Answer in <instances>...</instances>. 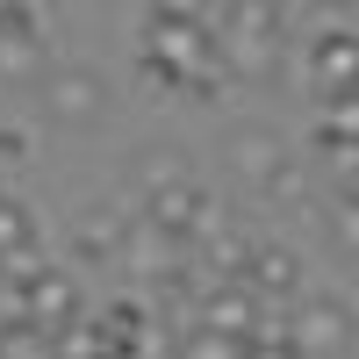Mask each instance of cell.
<instances>
[{
  "label": "cell",
  "instance_id": "1",
  "mask_svg": "<svg viewBox=\"0 0 359 359\" xmlns=\"http://www.w3.org/2000/svg\"><path fill=\"white\" fill-rule=\"evenodd\" d=\"M287 43V8L280 0H223L216 8V57L230 79H273Z\"/></svg>",
  "mask_w": 359,
  "mask_h": 359
},
{
  "label": "cell",
  "instance_id": "2",
  "mask_svg": "<svg viewBox=\"0 0 359 359\" xmlns=\"http://www.w3.org/2000/svg\"><path fill=\"white\" fill-rule=\"evenodd\" d=\"M144 57H158L165 72H180V94H194V101H208L223 86V57H216V29L208 22L151 8V22H144Z\"/></svg>",
  "mask_w": 359,
  "mask_h": 359
},
{
  "label": "cell",
  "instance_id": "3",
  "mask_svg": "<svg viewBox=\"0 0 359 359\" xmlns=\"http://www.w3.org/2000/svg\"><path fill=\"white\" fill-rule=\"evenodd\" d=\"M352 331H359V316H352L345 294H302L294 316H287V338L302 345L309 359H338L352 345Z\"/></svg>",
  "mask_w": 359,
  "mask_h": 359
},
{
  "label": "cell",
  "instance_id": "4",
  "mask_svg": "<svg viewBox=\"0 0 359 359\" xmlns=\"http://www.w3.org/2000/svg\"><path fill=\"white\" fill-rule=\"evenodd\" d=\"M43 101H50V115L65 130H94L108 115V101H115V86L94 65H57V72H43Z\"/></svg>",
  "mask_w": 359,
  "mask_h": 359
},
{
  "label": "cell",
  "instance_id": "5",
  "mask_svg": "<svg viewBox=\"0 0 359 359\" xmlns=\"http://www.w3.org/2000/svg\"><path fill=\"white\" fill-rule=\"evenodd\" d=\"M266 316H273V309L252 294L245 273H216V280L194 294V323H208V331H237V338H252Z\"/></svg>",
  "mask_w": 359,
  "mask_h": 359
},
{
  "label": "cell",
  "instance_id": "6",
  "mask_svg": "<svg viewBox=\"0 0 359 359\" xmlns=\"http://www.w3.org/2000/svg\"><path fill=\"white\" fill-rule=\"evenodd\" d=\"M309 86H316V101L359 94V36L352 29H323L309 43Z\"/></svg>",
  "mask_w": 359,
  "mask_h": 359
},
{
  "label": "cell",
  "instance_id": "7",
  "mask_svg": "<svg viewBox=\"0 0 359 359\" xmlns=\"http://www.w3.org/2000/svg\"><path fill=\"white\" fill-rule=\"evenodd\" d=\"M22 287H29V323H36L43 338H57V331H72V323H79V280H72V273L36 266Z\"/></svg>",
  "mask_w": 359,
  "mask_h": 359
},
{
  "label": "cell",
  "instance_id": "8",
  "mask_svg": "<svg viewBox=\"0 0 359 359\" xmlns=\"http://www.w3.org/2000/svg\"><path fill=\"white\" fill-rule=\"evenodd\" d=\"M180 245H187V237H172V230H158L151 216H137V223H123V252H115V259H123L130 273L172 280L180 266H187V259H180Z\"/></svg>",
  "mask_w": 359,
  "mask_h": 359
},
{
  "label": "cell",
  "instance_id": "9",
  "mask_svg": "<svg viewBox=\"0 0 359 359\" xmlns=\"http://www.w3.org/2000/svg\"><path fill=\"white\" fill-rule=\"evenodd\" d=\"M245 280L266 309H280V302H302V259H294L287 245H252L245 259Z\"/></svg>",
  "mask_w": 359,
  "mask_h": 359
},
{
  "label": "cell",
  "instance_id": "10",
  "mask_svg": "<svg viewBox=\"0 0 359 359\" xmlns=\"http://www.w3.org/2000/svg\"><path fill=\"white\" fill-rule=\"evenodd\" d=\"M144 216H151L158 230H172V237H194V223L208 216L201 180H194V172H180V180H165V187H144Z\"/></svg>",
  "mask_w": 359,
  "mask_h": 359
},
{
  "label": "cell",
  "instance_id": "11",
  "mask_svg": "<svg viewBox=\"0 0 359 359\" xmlns=\"http://www.w3.org/2000/svg\"><path fill=\"white\" fill-rule=\"evenodd\" d=\"M36 266H43V252H36V223H29V208H22L15 194H0V273L29 280Z\"/></svg>",
  "mask_w": 359,
  "mask_h": 359
},
{
  "label": "cell",
  "instance_id": "12",
  "mask_svg": "<svg viewBox=\"0 0 359 359\" xmlns=\"http://www.w3.org/2000/svg\"><path fill=\"white\" fill-rule=\"evenodd\" d=\"M245 259H252V245H245V237H237V230H223V216H216V208H208V216L194 223V273H245Z\"/></svg>",
  "mask_w": 359,
  "mask_h": 359
},
{
  "label": "cell",
  "instance_id": "13",
  "mask_svg": "<svg viewBox=\"0 0 359 359\" xmlns=\"http://www.w3.org/2000/svg\"><path fill=\"white\" fill-rule=\"evenodd\" d=\"M230 165L252 180V187H266L280 165H287V137L280 130H266V123H252V130H237L230 137Z\"/></svg>",
  "mask_w": 359,
  "mask_h": 359
},
{
  "label": "cell",
  "instance_id": "14",
  "mask_svg": "<svg viewBox=\"0 0 359 359\" xmlns=\"http://www.w3.org/2000/svg\"><path fill=\"white\" fill-rule=\"evenodd\" d=\"M72 252L86 266H108L115 252H123V223H115L108 208H79V216H72Z\"/></svg>",
  "mask_w": 359,
  "mask_h": 359
},
{
  "label": "cell",
  "instance_id": "15",
  "mask_svg": "<svg viewBox=\"0 0 359 359\" xmlns=\"http://www.w3.org/2000/svg\"><path fill=\"white\" fill-rule=\"evenodd\" d=\"M50 57H43V36H0V79L8 86H43Z\"/></svg>",
  "mask_w": 359,
  "mask_h": 359
},
{
  "label": "cell",
  "instance_id": "16",
  "mask_svg": "<svg viewBox=\"0 0 359 359\" xmlns=\"http://www.w3.org/2000/svg\"><path fill=\"white\" fill-rule=\"evenodd\" d=\"M94 338H101V352H137L144 345V309L137 302H108L94 316Z\"/></svg>",
  "mask_w": 359,
  "mask_h": 359
},
{
  "label": "cell",
  "instance_id": "17",
  "mask_svg": "<svg viewBox=\"0 0 359 359\" xmlns=\"http://www.w3.org/2000/svg\"><path fill=\"white\" fill-rule=\"evenodd\" d=\"M252 338H237V331H208V323H194L187 338H180V359H245Z\"/></svg>",
  "mask_w": 359,
  "mask_h": 359
},
{
  "label": "cell",
  "instance_id": "18",
  "mask_svg": "<svg viewBox=\"0 0 359 359\" xmlns=\"http://www.w3.org/2000/svg\"><path fill=\"white\" fill-rule=\"evenodd\" d=\"M245 359H309V352H302V345H294V338L280 331V323H273V316H266V323H259V331H252V345H245Z\"/></svg>",
  "mask_w": 359,
  "mask_h": 359
},
{
  "label": "cell",
  "instance_id": "19",
  "mask_svg": "<svg viewBox=\"0 0 359 359\" xmlns=\"http://www.w3.org/2000/svg\"><path fill=\"white\" fill-rule=\"evenodd\" d=\"M0 36H43L36 0H0Z\"/></svg>",
  "mask_w": 359,
  "mask_h": 359
},
{
  "label": "cell",
  "instance_id": "20",
  "mask_svg": "<svg viewBox=\"0 0 359 359\" xmlns=\"http://www.w3.org/2000/svg\"><path fill=\"white\" fill-rule=\"evenodd\" d=\"M29 323V287L15 273H0V331H22Z\"/></svg>",
  "mask_w": 359,
  "mask_h": 359
},
{
  "label": "cell",
  "instance_id": "21",
  "mask_svg": "<svg viewBox=\"0 0 359 359\" xmlns=\"http://www.w3.org/2000/svg\"><path fill=\"white\" fill-rule=\"evenodd\" d=\"M137 94H144V101H172V94H180V72H165L158 57H144V65H137Z\"/></svg>",
  "mask_w": 359,
  "mask_h": 359
},
{
  "label": "cell",
  "instance_id": "22",
  "mask_svg": "<svg viewBox=\"0 0 359 359\" xmlns=\"http://www.w3.org/2000/svg\"><path fill=\"white\" fill-rule=\"evenodd\" d=\"M259 194H266V201H309V172H302V165H294V158H287V165H280L273 180H266V187H259Z\"/></svg>",
  "mask_w": 359,
  "mask_h": 359
},
{
  "label": "cell",
  "instance_id": "23",
  "mask_svg": "<svg viewBox=\"0 0 359 359\" xmlns=\"http://www.w3.org/2000/svg\"><path fill=\"white\" fill-rule=\"evenodd\" d=\"M323 130H331V137H359V94L323 101Z\"/></svg>",
  "mask_w": 359,
  "mask_h": 359
},
{
  "label": "cell",
  "instance_id": "24",
  "mask_svg": "<svg viewBox=\"0 0 359 359\" xmlns=\"http://www.w3.org/2000/svg\"><path fill=\"white\" fill-rule=\"evenodd\" d=\"M323 230H331V245H338V252H352V259H359V201H345Z\"/></svg>",
  "mask_w": 359,
  "mask_h": 359
},
{
  "label": "cell",
  "instance_id": "25",
  "mask_svg": "<svg viewBox=\"0 0 359 359\" xmlns=\"http://www.w3.org/2000/svg\"><path fill=\"white\" fill-rule=\"evenodd\" d=\"M180 172H187V165H180V151H144V187H165V180H180Z\"/></svg>",
  "mask_w": 359,
  "mask_h": 359
},
{
  "label": "cell",
  "instance_id": "26",
  "mask_svg": "<svg viewBox=\"0 0 359 359\" xmlns=\"http://www.w3.org/2000/svg\"><path fill=\"white\" fill-rule=\"evenodd\" d=\"M158 15H187V22H216V8L223 0H151Z\"/></svg>",
  "mask_w": 359,
  "mask_h": 359
},
{
  "label": "cell",
  "instance_id": "27",
  "mask_svg": "<svg viewBox=\"0 0 359 359\" xmlns=\"http://www.w3.org/2000/svg\"><path fill=\"white\" fill-rule=\"evenodd\" d=\"M0 158H8V165L29 158V130H0Z\"/></svg>",
  "mask_w": 359,
  "mask_h": 359
},
{
  "label": "cell",
  "instance_id": "28",
  "mask_svg": "<svg viewBox=\"0 0 359 359\" xmlns=\"http://www.w3.org/2000/svg\"><path fill=\"white\" fill-rule=\"evenodd\" d=\"M108 359H151V352H144V345H137V352H108Z\"/></svg>",
  "mask_w": 359,
  "mask_h": 359
},
{
  "label": "cell",
  "instance_id": "29",
  "mask_svg": "<svg viewBox=\"0 0 359 359\" xmlns=\"http://www.w3.org/2000/svg\"><path fill=\"white\" fill-rule=\"evenodd\" d=\"M352 201H359V180H352Z\"/></svg>",
  "mask_w": 359,
  "mask_h": 359
}]
</instances>
